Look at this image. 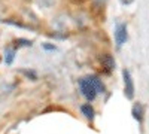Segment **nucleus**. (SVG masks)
Listing matches in <instances>:
<instances>
[{
    "label": "nucleus",
    "instance_id": "1",
    "mask_svg": "<svg viewBox=\"0 0 149 134\" xmlns=\"http://www.w3.org/2000/svg\"><path fill=\"white\" fill-rule=\"evenodd\" d=\"M79 90L86 100L93 101L98 94L104 92V85L98 76L91 75V76H85V78L79 79Z\"/></svg>",
    "mask_w": 149,
    "mask_h": 134
},
{
    "label": "nucleus",
    "instance_id": "2",
    "mask_svg": "<svg viewBox=\"0 0 149 134\" xmlns=\"http://www.w3.org/2000/svg\"><path fill=\"white\" fill-rule=\"evenodd\" d=\"M122 78H124V92H125V97L131 100L134 97V82H133V78H131V73L127 69H124L122 70Z\"/></svg>",
    "mask_w": 149,
    "mask_h": 134
},
{
    "label": "nucleus",
    "instance_id": "3",
    "mask_svg": "<svg viewBox=\"0 0 149 134\" xmlns=\"http://www.w3.org/2000/svg\"><path fill=\"white\" fill-rule=\"evenodd\" d=\"M128 39V31H127V24H116L115 27V42H116V46L121 48L124 43L127 42Z\"/></svg>",
    "mask_w": 149,
    "mask_h": 134
},
{
    "label": "nucleus",
    "instance_id": "4",
    "mask_svg": "<svg viewBox=\"0 0 149 134\" xmlns=\"http://www.w3.org/2000/svg\"><path fill=\"white\" fill-rule=\"evenodd\" d=\"M100 63H102V66L104 67V70L107 73H110L112 70L115 69V60H113V57L109 55V54H104V55L100 57Z\"/></svg>",
    "mask_w": 149,
    "mask_h": 134
},
{
    "label": "nucleus",
    "instance_id": "5",
    "mask_svg": "<svg viewBox=\"0 0 149 134\" xmlns=\"http://www.w3.org/2000/svg\"><path fill=\"white\" fill-rule=\"evenodd\" d=\"M81 112H82V115H84L86 119H90V121H93L94 116H95V110H94V107H93L90 103L82 104V106H81Z\"/></svg>",
    "mask_w": 149,
    "mask_h": 134
},
{
    "label": "nucleus",
    "instance_id": "6",
    "mask_svg": "<svg viewBox=\"0 0 149 134\" xmlns=\"http://www.w3.org/2000/svg\"><path fill=\"white\" fill-rule=\"evenodd\" d=\"M131 113H133V118H134L136 121H139V122H142V119H143V113H145V109H143L142 103H136V104L133 106V110H131Z\"/></svg>",
    "mask_w": 149,
    "mask_h": 134
},
{
    "label": "nucleus",
    "instance_id": "7",
    "mask_svg": "<svg viewBox=\"0 0 149 134\" xmlns=\"http://www.w3.org/2000/svg\"><path fill=\"white\" fill-rule=\"evenodd\" d=\"M15 46H8L6 49H5V63L6 64H12L14 63V60H15Z\"/></svg>",
    "mask_w": 149,
    "mask_h": 134
},
{
    "label": "nucleus",
    "instance_id": "8",
    "mask_svg": "<svg viewBox=\"0 0 149 134\" xmlns=\"http://www.w3.org/2000/svg\"><path fill=\"white\" fill-rule=\"evenodd\" d=\"M14 43H15V48H22V46L30 48V46L33 45V42H31V40H29V39H17Z\"/></svg>",
    "mask_w": 149,
    "mask_h": 134
},
{
    "label": "nucleus",
    "instance_id": "9",
    "mask_svg": "<svg viewBox=\"0 0 149 134\" xmlns=\"http://www.w3.org/2000/svg\"><path fill=\"white\" fill-rule=\"evenodd\" d=\"M34 2L42 8H51L55 3V0H34Z\"/></svg>",
    "mask_w": 149,
    "mask_h": 134
},
{
    "label": "nucleus",
    "instance_id": "10",
    "mask_svg": "<svg viewBox=\"0 0 149 134\" xmlns=\"http://www.w3.org/2000/svg\"><path fill=\"white\" fill-rule=\"evenodd\" d=\"M21 72H22L27 78H30L31 81H36V79H37V75H36L34 70H21Z\"/></svg>",
    "mask_w": 149,
    "mask_h": 134
},
{
    "label": "nucleus",
    "instance_id": "11",
    "mask_svg": "<svg viewBox=\"0 0 149 134\" xmlns=\"http://www.w3.org/2000/svg\"><path fill=\"white\" fill-rule=\"evenodd\" d=\"M42 48H43L45 51H55L57 49V46L55 45H51V43H43Z\"/></svg>",
    "mask_w": 149,
    "mask_h": 134
},
{
    "label": "nucleus",
    "instance_id": "12",
    "mask_svg": "<svg viewBox=\"0 0 149 134\" xmlns=\"http://www.w3.org/2000/svg\"><path fill=\"white\" fill-rule=\"evenodd\" d=\"M93 2H94V5H95L97 8H102V6H104L106 0H93Z\"/></svg>",
    "mask_w": 149,
    "mask_h": 134
},
{
    "label": "nucleus",
    "instance_id": "13",
    "mask_svg": "<svg viewBox=\"0 0 149 134\" xmlns=\"http://www.w3.org/2000/svg\"><path fill=\"white\" fill-rule=\"evenodd\" d=\"M133 2H134V0H121V3H122V5H131Z\"/></svg>",
    "mask_w": 149,
    "mask_h": 134
},
{
    "label": "nucleus",
    "instance_id": "14",
    "mask_svg": "<svg viewBox=\"0 0 149 134\" xmlns=\"http://www.w3.org/2000/svg\"><path fill=\"white\" fill-rule=\"evenodd\" d=\"M72 3H74V5H81V3H84L85 0H70Z\"/></svg>",
    "mask_w": 149,
    "mask_h": 134
}]
</instances>
